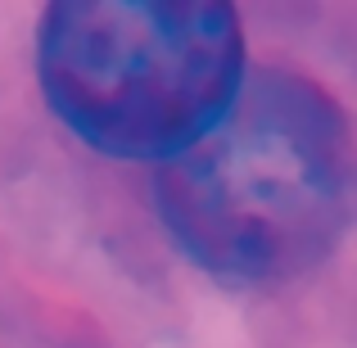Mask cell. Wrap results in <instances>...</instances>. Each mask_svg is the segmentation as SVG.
<instances>
[{"label": "cell", "instance_id": "6da1fadb", "mask_svg": "<svg viewBox=\"0 0 357 348\" xmlns=\"http://www.w3.org/2000/svg\"><path fill=\"white\" fill-rule=\"evenodd\" d=\"M154 199L176 249L204 271L236 285L289 280L353 218V127L317 82L262 68L190 149L158 163Z\"/></svg>", "mask_w": 357, "mask_h": 348}, {"label": "cell", "instance_id": "7a4b0ae2", "mask_svg": "<svg viewBox=\"0 0 357 348\" xmlns=\"http://www.w3.org/2000/svg\"><path fill=\"white\" fill-rule=\"evenodd\" d=\"M36 73L77 140L167 163L231 109L244 36L222 0H59L41 14Z\"/></svg>", "mask_w": 357, "mask_h": 348}]
</instances>
